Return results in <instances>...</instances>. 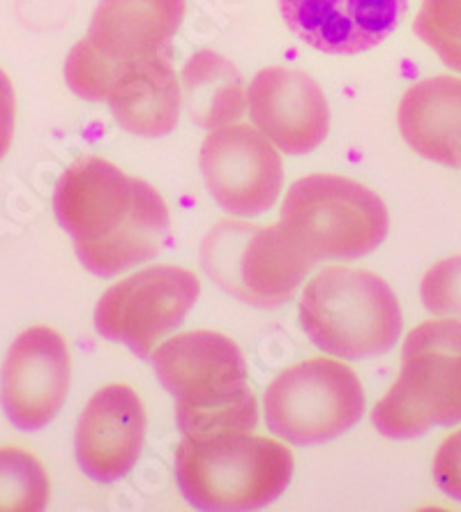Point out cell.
I'll list each match as a JSON object with an SVG mask.
<instances>
[{
	"label": "cell",
	"instance_id": "6da1fadb",
	"mask_svg": "<svg viewBox=\"0 0 461 512\" xmlns=\"http://www.w3.org/2000/svg\"><path fill=\"white\" fill-rule=\"evenodd\" d=\"M54 213L81 266L104 280L153 261L171 227L162 194L102 157H81L63 171Z\"/></svg>",
	"mask_w": 461,
	"mask_h": 512
},
{
	"label": "cell",
	"instance_id": "7a4b0ae2",
	"mask_svg": "<svg viewBox=\"0 0 461 512\" xmlns=\"http://www.w3.org/2000/svg\"><path fill=\"white\" fill-rule=\"evenodd\" d=\"M150 358L157 381L176 399V423L183 439L254 432L259 425L247 360L231 337L194 330L166 340Z\"/></svg>",
	"mask_w": 461,
	"mask_h": 512
},
{
	"label": "cell",
	"instance_id": "3957f363",
	"mask_svg": "<svg viewBox=\"0 0 461 512\" xmlns=\"http://www.w3.org/2000/svg\"><path fill=\"white\" fill-rule=\"evenodd\" d=\"M293 478V453L252 432L183 439L176 448V480L199 510H259L275 503Z\"/></svg>",
	"mask_w": 461,
	"mask_h": 512
},
{
	"label": "cell",
	"instance_id": "277c9868",
	"mask_svg": "<svg viewBox=\"0 0 461 512\" xmlns=\"http://www.w3.org/2000/svg\"><path fill=\"white\" fill-rule=\"evenodd\" d=\"M300 328L323 353L367 360L395 349L404 316L395 291L379 275L332 266L302 291Z\"/></svg>",
	"mask_w": 461,
	"mask_h": 512
},
{
	"label": "cell",
	"instance_id": "5b68a950",
	"mask_svg": "<svg viewBox=\"0 0 461 512\" xmlns=\"http://www.w3.org/2000/svg\"><path fill=\"white\" fill-rule=\"evenodd\" d=\"M372 423L397 441L461 423V321L432 319L408 333L402 372L374 406Z\"/></svg>",
	"mask_w": 461,
	"mask_h": 512
},
{
	"label": "cell",
	"instance_id": "8992f818",
	"mask_svg": "<svg viewBox=\"0 0 461 512\" xmlns=\"http://www.w3.org/2000/svg\"><path fill=\"white\" fill-rule=\"evenodd\" d=\"M279 224L314 263L353 261L383 243L390 217L379 194L358 180L312 173L289 187Z\"/></svg>",
	"mask_w": 461,
	"mask_h": 512
},
{
	"label": "cell",
	"instance_id": "52a82bcc",
	"mask_svg": "<svg viewBox=\"0 0 461 512\" xmlns=\"http://www.w3.org/2000/svg\"><path fill=\"white\" fill-rule=\"evenodd\" d=\"M187 0H100L88 35L65 58V84L88 102H102L113 67L171 49Z\"/></svg>",
	"mask_w": 461,
	"mask_h": 512
},
{
	"label": "cell",
	"instance_id": "ba28073f",
	"mask_svg": "<svg viewBox=\"0 0 461 512\" xmlns=\"http://www.w3.org/2000/svg\"><path fill=\"white\" fill-rule=\"evenodd\" d=\"M201 259L224 291L261 310L289 303L316 266L282 224L219 222L203 243Z\"/></svg>",
	"mask_w": 461,
	"mask_h": 512
},
{
	"label": "cell",
	"instance_id": "9c48e42d",
	"mask_svg": "<svg viewBox=\"0 0 461 512\" xmlns=\"http://www.w3.org/2000/svg\"><path fill=\"white\" fill-rule=\"evenodd\" d=\"M266 425L291 446H321L360 423L365 390L349 365L312 358L279 372L263 395Z\"/></svg>",
	"mask_w": 461,
	"mask_h": 512
},
{
	"label": "cell",
	"instance_id": "30bf717a",
	"mask_svg": "<svg viewBox=\"0 0 461 512\" xmlns=\"http://www.w3.org/2000/svg\"><path fill=\"white\" fill-rule=\"evenodd\" d=\"M199 293V277L187 268L139 270L113 284L100 298L95 328L104 340L125 344L139 358H150L164 337L183 326Z\"/></svg>",
	"mask_w": 461,
	"mask_h": 512
},
{
	"label": "cell",
	"instance_id": "8fae6325",
	"mask_svg": "<svg viewBox=\"0 0 461 512\" xmlns=\"http://www.w3.org/2000/svg\"><path fill=\"white\" fill-rule=\"evenodd\" d=\"M199 167L210 197L224 213L236 217L268 213L284 185L277 146L249 125L231 123L210 130Z\"/></svg>",
	"mask_w": 461,
	"mask_h": 512
},
{
	"label": "cell",
	"instance_id": "7c38bea8",
	"mask_svg": "<svg viewBox=\"0 0 461 512\" xmlns=\"http://www.w3.org/2000/svg\"><path fill=\"white\" fill-rule=\"evenodd\" d=\"M72 360L63 335L33 326L10 344L0 370V406L19 432H40L63 409Z\"/></svg>",
	"mask_w": 461,
	"mask_h": 512
},
{
	"label": "cell",
	"instance_id": "4fadbf2b",
	"mask_svg": "<svg viewBox=\"0 0 461 512\" xmlns=\"http://www.w3.org/2000/svg\"><path fill=\"white\" fill-rule=\"evenodd\" d=\"M254 127L286 155H307L326 141L330 107L321 86L307 72L272 65L247 88Z\"/></svg>",
	"mask_w": 461,
	"mask_h": 512
},
{
	"label": "cell",
	"instance_id": "5bb4252c",
	"mask_svg": "<svg viewBox=\"0 0 461 512\" xmlns=\"http://www.w3.org/2000/svg\"><path fill=\"white\" fill-rule=\"evenodd\" d=\"M146 409L134 388L113 383L90 397L77 425V462L95 483H116L134 469L146 443Z\"/></svg>",
	"mask_w": 461,
	"mask_h": 512
},
{
	"label": "cell",
	"instance_id": "9a60e30c",
	"mask_svg": "<svg viewBox=\"0 0 461 512\" xmlns=\"http://www.w3.org/2000/svg\"><path fill=\"white\" fill-rule=\"evenodd\" d=\"M408 0H279L293 35L330 56L379 47L399 26Z\"/></svg>",
	"mask_w": 461,
	"mask_h": 512
},
{
	"label": "cell",
	"instance_id": "2e32d148",
	"mask_svg": "<svg viewBox=\"0 0 461 512\" xmlns=\"http://www.w3.org/2000/svg\"><path fill=\"white\" fill-rule=\"evenodd\" d=\"M173 51L127 60L113 67L104 102L113 120L134 137H166L180 123L183 93L173 70Z\"/></svg>",
	"mask_w": 461,
	"mask_h": 512
},
{
	"label": "cell",
	"instance_id": "e0dca14e",
	"mask_svg": "<svg viewBox=\"0 0 461 512\" xmlns=\"http://www.w3.org/2000/svg\"><path fill=\"white\" fill-rule=\"evenodd\" d=\"M399 132L420 157L461 169V79L438 74L404 93Z\"/></svg>",
	"mask_w": 461,
	"mask_h": 512
},
{
	"label": "cell",
	"instance_id": "ac0fdd59",
	"mask_svg": "<svg viewBox=\"0 0 461 512\" xmlns=\"http://www.w3.org/2000/svg\"><path fill=\"white\" fill-rule=\"evenodd\" d=\"M183 88V102L192 123L203 130H217L245 116L247 90L243 77L215 51L203 49L187 60Z\"/></svg>",
	"mask_w": 461,
	"mask_h": 512
},
{
	"label": "cell",
	"instance_id": "d6986e66",
	"mask_svg": "<svg viewBox=\"0 0 461 512\" xmlns=\"http://www.w3.org/2000/svg\"><path fill=\"white\" fill-rule=\"evenodd\" d=\"M51 483L40 459L24 448L0 446V512H42Z\"/></svg>",
	"mask_w": 461,
	"mask_h": 512
},
{
	"label": "cell",
	"instance_id": "ffe728a7",
	"mask_svg": "<svg viewBox=\"0 0 461 512\" xmlns=\"http://www.w3.org/2000/svg\"><path fill=\"white\" fill-rule=\"evenodd\" d=\"M413 33L461 74V0H422Z\"/></svg>",
	"mask_w": 461,
	"mask_h": 512
},
{
	"label": "cell",
	"instance_id": "44dd1931",
	"mask_svg": "<svg viewBox=\"0 0 461 512\" xmlns=\"http://www.w3.org/2000/svg\"><path fill=\"white\" fill-rule=\"evenodd\" d=\"M420 298L427 312L461 319V256L438 261L420 284Z\"/></svg>",
	"mask_w": 461,
	"mask_h": 512
},
{
	"label": "cell",
	"instance_id": "7402d4cb",
	"mask_svg": "<svg viewBox=\"0 0 461 512\" xmlns=\"http://www.w3.org/2000/svg\"><path fill=\"white\" fill-rule=\"evenodd\" d=\"M434 480L452 501L461 503V429L452 432L434 455Z\"/></svg>",
	"mask_w": 461,
	"mask_h": 512
},
{
	"label": "cell",
	"instance_id": "603a6c76",
	"mask_svg": "<svg viewBox=\"0 0 461 512\" xmlns=\"http://www.w3.org/2000/svg\"><path fill=\"white\" fill-rule=\"evenodd\" d=\"M14 118H17V97H14L10 77L0 70V160L12 146Z\"/></svg>",
	"mask_w": 461,
	"mask_h": 512
}]
</instances>
